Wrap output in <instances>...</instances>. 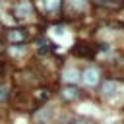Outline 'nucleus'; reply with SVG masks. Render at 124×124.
<instances>
[{
	"label": "nucleus",
	"instance_id": "1",
	"mask_svg": "<svg viewBox=\"0 0 124 124\" xmlns=\"http://www.w3.org/2000/svg\"><path fill=\"white\" fill-rule=\"evenodd\" d=\"M31 14H33V2L31 0H19V2H16V6H14V17L25 19Z\"/></svg>",
	"mask_w": 124,
	"mask_h": 124
},
{
	"label": "nucleus",
	"instance_id": "2",
	"mask_svg": "<svg viewBox=\"0 0 124 124\" xmlns=\"http://www.w3.org/2000/svg\"><path fill=\"white\" fill-rule=\"evenodd\" d=\"M6 39H8V43H12V45H23V43L27 41V31L21 29V27L10 29V31L6 33Z\"/></svg>",
	"mask_w": 124,
	"mask_h": 124
},
{
	"label": "nucleus",
	"instance_id": "3",
	"mask_svg": "<svg viewBox=\"0 0 124 124\" xmlns=\"http://www.w3.org/2000/svg\"><path fill=\"white\" fill-rule=\"evenodd\" d=\"M79 89L76 87V85H66V87H62V91H60V97L64 99V101H74V99H78L79 97Z\"/></svg>",
	"mask_w": 124,
	"mask_h": 124
},
{
	"label": "nucleus",
	"instance_id": "4",
	"mask_svg": "<svg viewBox=\"0 0 124 124\" xmlns=\"http://www.w3.org/2000/svg\"><path fill=\"white\" fill-rule=\"evenodd\" d=\"M72 52H74L76 56H93V54H95V48L89 46V45H85V43H79V45H76V46L72 48Z\"/></svg>",
	"mask_w": 124,
	"mask_h": 124
},
{
	"label": "nucleus",
	"instance_id": "5",
	"mask_svg": "<svg viewBox=\"0 0 124 124\" xmlns=\"http://www.w3.org/2000/svg\"><path fill=\"white\" fill-rule=\"evenodd\" d=\"M83 81L87 85H97L99 83V70L97 68H87L83 72Z\"/></svg>",
	"mask_w": 124,
	"mask_h": 124
},
{
	"label": "nucleus",
	"instance_id": "6",
	"mask_svg": "<svg viewBox=\"0 0 124 124\" xmlns=\"http://www.w3.org/2000/svg\"><path fill=\"white\" fill-rule=\"evenodd\" d=\"M14 105H16L17 108H29V107H31V97H25V95L17 93V95L14 97Z\"/></svg>",
	"mask_w": 124,
	"mask_h": 124
},
{
	"label": "nucleus",
	"instance_id": "7",
	"mask_svg": "<svg viewBox=\"0 0 124 124\" xmlns=\"http://www.w3.org/2000/svg\"><path fill=\"white\" fill-rule=\"evenodd\" d=\"M101 91H103V95H112L114 91H118V83L116 81H105Z\"/></svg>",
	"mask_w": 124,
	"mask_h": 124
},
{
	"label": "nucleus",
	"instance_id": "8",
	"mask_svg": "<svg viewBox=\"0 0 124 124\" xmlns=\"http://www.w3.org/2000/svg\"><path fill=\"white\" fill-rule=\"evenodd\" d=\"M62 78H64L66 81H76V79L79 78V72H78L76 68H66L64 74H62Z\"/></svg>",
	"mask_w": 124,
	"mask_h": 124
},
{
	"label": "nucleus",
	"instance_id": "9",
	"mask_svg": "<svg viewBox=\"0 0 124 124\" xmlns=\"http://www.w3.org/2000/svg\"><path fill=\"white\" fill-rule=\"evenodd\" d=\"M52 116V108H48V107H45L41 112H35V120L37 122H45V120H48Z\"/></svg>",
	"mask_w": 124,
	"mask_h": 124
},
{
	"label": "nucleus",
	"instance_id": "10",
	"mask_svg": "<svg viewBox=\"0 0 124 124\" xmlns=\"http://www.w3.org/2000/svg\"><path fill=\"white\" fill-rule=\"evenodd\" d=\"M60 6H62L60 0H45V8H46V12H56Z\"/></svg>",
	"mask_w": 124,
	"mask_h": 124
},
{
	"label": "nucleus",
	"instance_id": "11",
	"mask_svg": "<svg viewBox=\"0 0 124 124\" xmlns=\"http://www.w3.org/2000/svg\"><path fill=\"white\" fill-rule=\"evenodd\" d=\"M6 97H8V91H6V87H2V85H0V101H4Z\"/></svg>",
	"mask_w": 124,
	"mask_h": 124
},
{
	"label": "nucleus",
	"instance_id": "12",
	"mask_svg": "<svg viewBox=\"0 0 124 124\" xmlns=\"http://www.w3.org/2000/svg\"><path fill=\"white\" fill-rule=\"evenodd\" d=\"M72 124H87L85 120H76V122H72Z\"/></svg>",
	"mask_w": 124,
	"mask_h": 124
},
{
	"label": "nucleus",
	"instance_id": "13",
	"mask_svg": "<svg viewBox=\"0 0 124 124\" xmlns=\"http://www.w3.org/2000/svg\"><path fill=\"white\" fill-rule=\"evenodd\" d=\"M97 2H105V0H97Z\"/></svg>",
	"mask_w": 124,
	"mask_h": 124
}]
</instances>
